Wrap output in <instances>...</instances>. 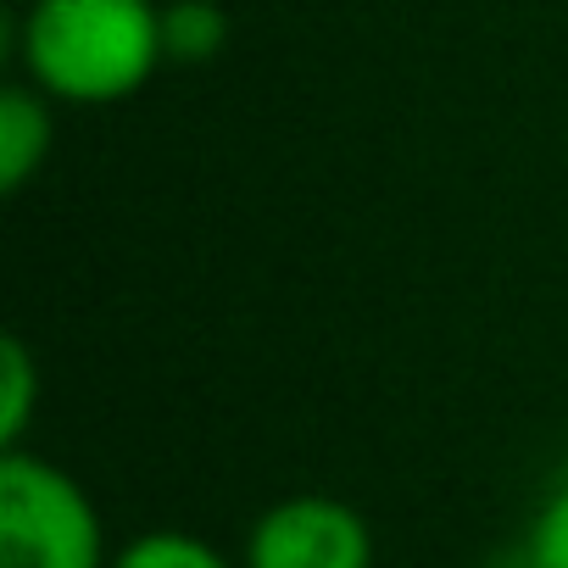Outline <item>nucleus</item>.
Segmentation results:
<instances>
[{"instance_id": "obj_1", "label": "nucleus", "mask_w": 568, "mask_h": 568, "mask_svg": "<svg viewBox=\"0 0 568 568\" xmlns=\"http://www.w3.org/2000/svg\"><path fill=\"white\" fill-rule=\"evenodd\" d=\"M23 79L68 106H118L168 62L156 0H29L18 18Z\"/></svg>"}, {"instance_id": "obj_2", "label": "nucleus", "mask_w": 568, "mask_h": 568, "mask_svg": "<svg viewBox=\"0 0 568 568\" xmlns=\"http://www.w3.org/2000/svg\"><path fill=\"white\" fill-rule=\"evenodd\" d=\"M0 568H112L95 496L29 446L0 452Z\"/></svg>"}, {"instance_id": "obj_3", "label": "nucleus", "mask_w": 568, "mask_h": 568, "mask_svg": "<svg viewBox=\"0 0 568 568\" xmlns=\"http://www.w3.org/2000/svg\"><path fill=\"white\" fill-rule=\"evenodd\" d=\"M240 568H374V529L352 501L296 490L251 518Z\"/></svg>"}, {"instance_id": "obj_4", "label": "nucleus", "mask_w": 568, "mask_h": 568, "mask_svg": "<svg viewBox=\"0 0 568 568\" xmlns=\"http://www.w3.org/2000/svg\"><path fill=\"white\" fill-rule=\"evenodd\" d=\"M51 95H40L29 79L0 90V190L7 195H18L40 173V162L51 156Z\"/></svg>"}, {"instance_id": "obj_5", "label": "nucleus", "mask_w": 568, "mask_h": 568, "mask_svg": "<svg viewBox=\"0 0 568 568\" xmlns=\"http://www.w3.org/2000/svg\"><path fill=\"white\" fill-rule=\"evenodd\" d=\"M34 402H40V368H34V352L12 335L0 341V452L23 446L34 424Z\"/></svg>"}, {"instance_id": "obj_6", "label": "nucleus", "mask_w": 568, "mask_h": 568, "mask_svg": "<svg viewBox=\"0 0 568 568\" xmlns=\"http://www.w3.org/2000/svg\"><path fill=\"white\" fill-rule=\"evenodd\" d=\"M112 568H234V562L190 529H145L112 551Z\"/></svg>"}, {"instance_id": "obj_7", "label": "nucleus", "mask_w": 568, "mask_h": 568, "mask_svg": "<svg viewBox=\"0 0 568 568\" xmlns=\"http://www.w3.org/2000/svg\"><path fill=\"white\" fill-rule=\"evenodd\" d=\"M229 40V18L212 7V0H179V7H162V45L168 62H206L217 57Z\"/></svg>"}, {"instance_id": "obj_8", "label": "nucleus", "mask_w": 568, "mask_h": 568, "mask_svg": "<svg viewBox=\"0 0 568 568\" xmlns=\"http://www.w3.org/2000/svg\"><path fill=\"white\" fill-rule=\"evenodd\" d=\"M535 568H568V474L546 490V501L535 507L524 546H518Z\"/></svg>"}, {"instance_id": "obj_9", "label": "nucleus", "mask_w": 568, "mask_h": 568, "mask_svg": "<svg viewBox=\"0 0 568 568\" xmlns=\"http://www.w3.org/2000/svg\"><path fill=\"white\" fill-rule=\"evenodd\" d=\"M490 568H535V562H529L524 551H507V557H501V562H490Z\"/></svg>"}]
</instances>
